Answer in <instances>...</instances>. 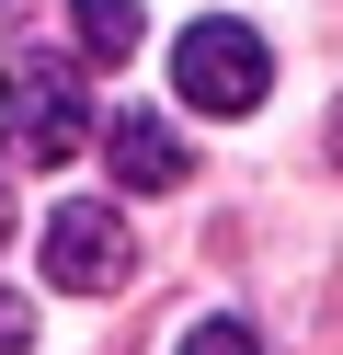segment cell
I'll return each instance as SVG.
<instances>
[{
    "label": "cell",
    "instance_id": "6da1fadb",
    "mask_svg": "<svg viewBox=\"0 0 343 355\" xmlns=\"http://www.w3.org/2000/svg\"><path fill=\"white\" fill-rule=\"evenodd\" d=\"M91 80L69 69V58H12V80H0V138H12L23 172H58L91 149Z\"/></svg>",
    "mask_w": 343,
    "mask_h": 355
},
{
    "label": "cell",
    "instance_id": "7a4b0ae2",
    "mask_svg": "<svg viewBox=\"0 0 343 355\" xmlns=\"http://www.w3.org/2000/svg\"><path fill=\"white\" fill-rule=\"evenodd\" d=\"M263 80H274V46L252 24H229V12H206V24L172 35V92L195 103V115H252Z\"/></svg>",
    "mask_w": 343,
    "mask_h": 355
},
{
    "label": "cell",
    "instance_id": "8992f818",
    "mask_svg": "<svg viewBox=\"0 0 343 355\" xmlns=\"http://www.w3.org/2000/svg\"><path fill=\"white\" fill-rule=\"evenodd\" d=\"M183 355H263V344H252L240 321H195V332H183Z\"/></svg>",
    "mask_w": 343,
    "mask_h": 355
},
{
    "label": "cell",
    "instance_id": "3957f363",
    "mask_svg": "<svg viewBox=\"0 0 343 355\" xmlns=\"http://www.w3.org/2000/svg\"><path fill=\"white\" fill-rule=\"evenodd\" d=\"M46 275H58L69 298H103V286H126V275H137V241H126V218H114L103 195L58 207V218H46Z\"/></svg>",
    "mask_w": 343,
    "mask_h": 355
},
{
    "label": "cell",
    "instance_id": "5b68a950",
    "mask_svg": "<svg viewBox=\"0 0 343 355\" xmlns=\"http://www.w3.org/2000/svg\"><path fill=\"white\" fill-rule=\"evenodd\" d=\"M69 24H80V58H114V69H126L137 35H149V12H137V0H69Z\"/></svg>",
    "mask_w": 343,
    "mask_h": 355
},
{
    "label": "cell",
    "instance_id": "52a82bcc",
    "mask_svg": "<svg viewBox=\"0 0 343 355\" xmlns=\"http://www.w3.org/2000/svg\"><path fill=\"white\" fill-rule=\"evenodd\" d=\"M0 355H35V309H23L12 286H0Z\"/></svg>",
    "mask_w": 343,
    "mask_h": 355
},
{
    "label": "cell",
    "instance_id": "277c9868",
    "mask_svg": "<svg viewBox=\"0 0 343 355\" xmlns=\"http://www.w3.org/2000/svg\"><path fill=\"white\" fill-rule=\"evenodd\" d=\"M91 149H103V172H114L126 195H172L183 172H195V161H183V138H172L160 115H103V126H91Z\"/></svg>",
    "mask_w": 343,
    "mask_h": 355
},
{
    "label": "cell",
    "instance_id": "9c48e42d",
    "mask_svg": "<svg viewBox=\"0 0 343 355\" xmlns=\"http://www.w3.org/2000/svg\"><path fill=\"white\" fill-rule=\"evenodd\" d=\"M0 12H23V0H0Z\"/></svg>",
    "mask_w": 343,
    "mask_h": 355
},
{
    "label": "cell",
    "instance_id": "ba28073f",
    "mask_svg": "<svg viewBox=\"0 0 343 355\" xmlns=\"http://www.w3.org/2000/svg\"><path fill=\"white\" fill-rule=\"evenodd\" d=\"M0 241H12V184H0Z\"/></svg>",
    "mask_w": 343,
    "mask_h": 355
}]
</instances>
